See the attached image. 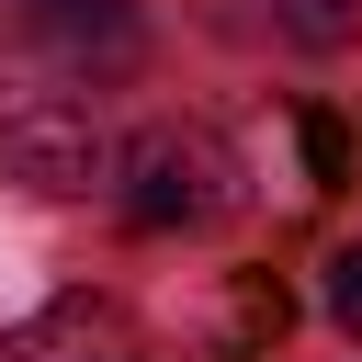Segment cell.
Masks as SVG:
<instances>
[{"label": "cell", "mask_w": 362, "mask_h": 362, "mask_svg": "<svg viewBox=\"0 0 362 362\" xmlns=\"http://www.w3.org/2000/svg\"><path fill=\"white\" fill-rule=\"evenodd\" d=\"M226 204H238V158H226L204 124H147V136L124 147V215H136L147 238L215 226Z\"/></svg>", "instance_id": "cell-1"}, {"label": "cell", "mask_w": 362, "mask_h": 362, "mask_svg": "<svg viewBox=\"0 0 362 362\" xmlns=\"http://www.w3.org/2000/svg\"><path fill=\"white\" fill-rule=\"evenodd\" d=\"M102 170H113V147H102V124L68 90L0 102V181H23V192H90Z\"/></svg>", "instance_id": "cell-2"}, {"label": "cell", "mask_w": 362, "mask_h": 362, "mask_svg": "<svg viewBox=\"0 0 362 362\" xmlns=\"http://www.w3.org/2000/svg\"><path fill=\"white\" fill-rule=\"evenodd\" d=\"M23 34L68 79H124L136 68V0H23Z\"/></svg>", "instance_id": "cell-3"}, {"label": "cell", "mask_w": 362, "mask_h": 362, "mask_svg": "<svg viewBox=\"0 0 362 362\" xmlns=\"http://www.w3.org/2000/svg\"><path fill=\"white\" fill-rule=\"evenodd\" d=\"M272 23H283L294 45H317V57H339V45L362 34V0H272Z\"/></svg>", "instance_id": "cell-4"}, {"label": "cell", "mask_w": 362, "mask_h": 362, "mask_svg": "<svg viewBox=\"0 0 362 362\" xmlns=\"http://www.w3.org/2000/svg\"><path fill=\"white\" fill-rule=\"evenodd\" d=\"M305 170H317V181H339V170H351V136H339V113H305Z\"/></svg>", "instance_id": "cell-5"}, {"label": "cell", "mask_w": 362, "mask_h": 362, "mask_svg": "<svg viewBox=\"0 0 362 362\" xmlns=\"http://www.w3.org/2000/svg\"><path fill=\"white\" fill-rule=\"evenodd\" d=\"M328 317L362 339V249H339V260H328Z\"/></svg>", "instance_id": "cell-6"}]
</instances>
